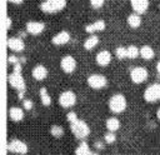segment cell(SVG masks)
<instances>
[{"instance_id": "1", "label": "cell", "mask_w": 160, "mask_h": 155, "mask_svg": "<svg viewBox=\"0 0 160 155\" xmlns=\"http://www.w3.org/2000/svg\"><path fill=\"white\" fill-rule=\"evenodd\" d=\"M108 106H109V110L112 112V114H121L126 110V106H128V100L126 98L118 92V94H114L109 101H108Z\"/></svg>"}, {"instance_id": "2", "label": "cell", "mask_w": 160, "mask_h": 155, "mask_svg": "<svg viewBox=\"0 0 160 155\" xmlns=\"http://www.w3.org/2000/svg\"><path fill=\"white\" fill-rule=\"evenodd\" d=\"M70 130H71L72 135L79 140H85L90 135V126L88 125L86 121H84L81 119H78L76 121L71 122Z\"/></svg>"}, {"instance_id": "3", "label": "cell", "mask_w": 160, "mask_h": 155, "mask_svg": "<svg viewBox=\"0 0 160 155\" xmlns=\"http://www.w3.org/2000/svg\"><path fill=\"white\" fill-rule=\"evenodd\" d=\"M66 0H44L40 4V10L45 14H56L66 8Z\"/></svg>"}, {"instance_id": "4", "label": "cell", "mask_w": 160, "mask_h": 155, "mask_svg": "<svg viewBox=\"0 0 160 155\" xmlns=\"http://www.w3.org/2000/svg\"><path fill=\"white\" fill-rule=\"evenodd\" d=\"M142 98L146 102H150V104L159 101L160 100V82H154V84L149 85L144 90Z\"/></svg>"}, {"instance_id": "5", "label": "cell", "mask_w": 160, "mask_h": 155, "mask_svg": "<svg viewBox=\"0 0 160 155\" xmlns=\"http://www.w3.org/2000/svg\"><path fill=\"white\" fill-rule=\"evenodd\" d=\"M130 79L134 84H142L149 78V71L144 66H134L130 69Z\"/></svg>"}, {"instance_id": "6", "label": "cell", "mask_w": 160, "mask_h": 155, "mask_svg": "<svg viewBox=\"0 0 160 155\" xmlns=\"http://www.w3.org/2000/svg\"><path fill=\"white\" fill-rule=\"evenodd\" d=\"M58 102H59V105L61 108L70 109L76 104V94L72 90H65L59 95Z\"/></svg>"}, {"instance_id": "7", "label": "cell", "mask_w": 160, "mask_h": 155, "mask_svg": "<svg viewBox=\"0 0 160 155\" xmlns=\"http://www.w3.org/2000/svg\"><path fill=\"white\" fill-rule=\"evenodd\" d=\"M8 81H9V85H10L12 89H15L18 92L26 90V82H25V79L22 78L21 72L12 71V72L9 75V78H8Z\"/></svg>"}, {"instance_id": "8", "label": "cell", "mask_w": 160, "mask_h": 155, "mask_svg": "<svg viewBox=\"0 0 160 155\" xmlns=\"http://www.w3.org/2000/svg\"><path fill=\"white\" fill-rule=\"evenodd\" d=\"M86 82H88L89 88H91L94 90H100L108 85V79L102 74H91L88 76Z\"/></svg>"}, {"instance_id": "9", "label": "cell", "mask_w": 160, "mask_h": 155, "mask_svg": "<svg viewBox=\"0 0 160 155\" xmlns=\"http://www.w3.org/2000/svg\"><path fill=\"white\" fill-rule=\"evenodd\" d=\"M8 151L16 154V155H25L29 151V146L26 142L19 139H11L8 142Z\"/></svg>"}, {"instance_id": "10", "label": "cell", "mask_w": 160, "mask_h": 155, "mask_svg": "<svg viewBox=\"0 0 160 155\" xmlns=\"http://www.w3.org/2000/svg\"><path fill=\"white\" fill-rule=\"evenodd\" d=\"M76 66H78V62L72 55H65L60 60V68L65 74H72Z\"/></svg>"}, {"instance_id": "11", "label": "cell", "mask_w": 160, "mask_h": 155, "mask_svg": "<svg viewBox=\"0 0 160 155\" xmlns=\"http://www.w3.org/2000/svg\"><path fill=\"white\" fill-rule=\"evenodd\" d=\"M6 46L14 52H22L25 50V42L20 36H10L6 40Z\"/></svg>"}, {"instance_id": "12", "label": "cell", "mask_w": 160, "mask_h": 155, "mask_svg": "<svg viewBox=\"0 0 160 155\" xmlns=\"http://www.w3.org/2000/svg\"><path fill=\"white\" fill-rule=\"evenodd\" d=\"M25 29H26V32L30 34V35H40L42 34V31L45 30V24L42 21H36V20H30L26 22L25 25Z\"/></svg>"}, {"instance_id": "13", "label": "cell", "mask_w": 160, "mask_h": 155, "mask_svg": "<svg viewBox=\"0 0 160 155\" xmlns=\"http://www.w3.org/2000/svg\"><path fill=\"white\" fill-rule=\"evenodd\" d=\"M71 39V35L69 31L66 30H61L59 31L58 34H55L52 38H51V42L55 45V46H62L65 44H68Z\"/></svg>"}, {"instance_id": "14", "label": "cell", "mask_w": 160, "mask_h": 155, "mask_svg": "<svg viewBox=\"0 0 160 155\" xmlns=\"http://www.w3.org/2000/svg\"><path fill=\"white\" fill-rule=\"evenodd\" d=\"M31 75H32V78H34L36 81H42V80H45V79L48 78L49 70H48V68H46L45 65L38 64V65H35V66L32 68Z\"/></svg>"}, {"instance_id": "15", "label": "cell", "mask_w": 160, "mask_h": 155, "mask_svg": "<svg viewBox=\"0 0 160 155\" xmlns=\"http://www.w3.org/2000/svg\"><path fill=\"white\" fill-rule=\"evenodd\" d=\"M130 6L136 14H145L150 6L149 0H130Z\"/></svg>"}, {"instance_id": "16", "label": "cell", "mask_w": 160, "mask_h": 155, "mask_svg": "<svg viewBox=\"0 0 160 155\" xmlns=\"http://www.w3.org/2000/svg\"><path fill=\"white\" fill-rule=\"evenodd\" d=\"M111 52L108 51V50H100L96 55H95V62L99 65V66H108L110 62H111Z\"/></svg>"}, {"instance_id": "17", "label": "cell", "mask_w": 160, "mask_h": 155, "mask_svg": "<svg viewBox=\"0 0 160 155\" xmlns=\"http://www.w3.org/2000/svg\"><path fill=\"white\" fill-rule=\"evenodd\" d=\"M9 118L11 121L14 122H20L24 120L25 118V112H24V108H19V106H11L9 109Z\"/></svg>"}, {"instance_id": "18", "label": "cell", "mask_w": 160, "mask_h": 155, "mask_svg": "<svg viewBox=\"0 0 160 155\" xmlns=\"http://www.w3.org/2000/svg\"><path fill=\"white\" fill-rule=\"evenodd\" d=\"M106 28V24L102 19H99V20H95L92 24H88L85 26V31L88 34H95V32H100V31H104Z\"/></svg>"}, {"instance_id": "19", "label": "cell", "mask_w": 160, "mask_h": 155, "mask_svg": "<svg viewBox=\"0 0 160 155\" xmlns=\"http://www.w3.org/2000/svg\"><path fill=\"white\" fill-rule=\"evenodd\" d=\"M126 24H128L129 28H131V29H138V28L141 25V15H140V14H136V12H132V14L128 15V18H126Z\"/></svg>"}, {"instance_id": "20", "label": "cell", "mask_w": 160, "mask_h": 155, "mask_svg": "<svg viewBox=\"0 0 160 155\" xmlns=\"http://www.w3.org/2000/svg\"><path fill=\"white\" fill-rule=\"evenodd\" d=\"M99 41H100V40H99V36H98V35L90 34L89 38H86L85 41H84V49L88 50V51H90V50H92V49H95V48L98 46Z\"/></svg>"}, {"instance_id": "21", "label": "cell", "mask_w": 160, "mask_h": 155, "mask_svg": "<svg viewBox=\"0 0 160 155\" xmlns=\"http://www.w3.org/2000/svg\"><path fill=\"white\" fill-rule=\"evenodd\" d=\"M105 126H106V129H108V131H118L119 129H120V126H121V122H120V120L118 119V118H115V116H111V118H108L106 120H105Z\"/></svg>"}, {"instance_id": "22", "label": "cell", "mask_w": 160, "mask_h": 155, "mask_svg": "<svg viewBox=\"0 0 160 155\" xmlns=\"http://www.w3.org/2000/svg\"><path fill=\"white\" fill-rule=\"evenodd\" d=\"M140 56L144 60H151L155 56V51L150 45H142L140 48Z\"/></svg>"}, {"instance_id": "23", "label": "cell", "mask_w": 160, "mask_h": 155, "mask_svg": "<svg viewBox=\"0 0 160 155\" xmlns=\"http://www.w3.org/2000/svg\"><path fill=\"white\" fill-rule=\"evenodd\" d=\"M39 96H40V101L44 106H50L51 105V96L49 95V91L45 86L40 88L39 90Z\"/></svg>"}, {"instance_id": "24", "label": "cell", "mask_w": 160, "mask_h": 155, "mask_svg": "<svg viewBox=\"0 0 160 155\" xmlns=\"http://www.w3.org/2000/svg\"><path fill=\"white\" fill-rule=\"evenodd\" d=\"M90 146L86 141H80V144L75 149V155H89L90 154Z\"/></svg>"}, {"instance_id": "25", "label": "cell", "mask_w": 160, "mask_h": 155, "mask_svg": "<svg viewBox=\"0 0 160 155\" xmlns=\"http://www.w3.org/2000/svg\"><path fill=\"white\" fill-rule=\"evenodd\" d=\"M50 134L54 136V138H61L64 135V128L61 125H58V124H54L50 126Z\"/></svg>"}, {"instance_id": "26", "label": "cell", "mask_w": 160, "mask_h": 155, "mask_svg": "<svg viewBox=\"0 0 160 155\" xmlns=\"http://www.w3.org/2000/svg\"><path fill=\"white\" fill-rule=\"evenodd\" d=\"M126 49H128V58L129 59H136L140 55V49L135 45H129Z\"/></svg>"}, {"instance_id": "27", "label": "cell", "mask_w": 160, "mask_h": 155, "mask_svg": "<svg viewBox=\"0 0 160 155\" xmlns=\"http://www.w3.org/2000/svg\"><path fill=\"white\" fill-rule=\"evenodd\" d=\"M115 56L119 59V60H124L128 58V49L125 46H118L115 49Z\"/></svg>"}, {"instance_id": "28", "label": "cell", "mask_w": 160, "mask_h": 155, "mask_svg": "<svg viewBox=\"0 0 160 155\" xmlns=\"http://www.w3.org/2000/svg\"><path fill=\"white\" fill-rule=\"evenodd\" d=\"M116 141V135L114 131H108L105 135H104V142L106 144H114Z\"/></svg>"}, {"instance_id": "29", "label": "cell", "mask_w": 160, "mask_h": 155, "mask_svg": "<svg viewBox=\"0 0 160 155\" xmlns=\"http://www.w3.org/2000/svg\"><path fill=\"white\" fill-rule=\"evenodd\" d=\"M89 4L92 9H100L104 6L105 0H89Z\"/></svg>"}, {"instance_id": "30", "label": "cell", "mask_w": 160, "mask_h": 155, "mask_svg": "<svg viewBox=\"0 0 160 155\" xmlns=\"http://www.w3.org/2000/svg\"><path fill=\"white\" fill-rule=\"evenodd\" d=\"M22 108H24V110L30 111V110L34 108L32 100H31V99H24V100H22Z\"/></svg>"}, {"instance_id": "31", "label": "cell", "mask_w": 160, "mask_h": 155, "mask_svg": "<svg viewBox=\"0 0 160 155\" xmlns=\"http://www.w3.org/2000/svg\"><path fill=\"white\" fill-rule=\"evenodd\" d=\"M79 118H78V115H76V112L75 111H69L68 114H66V120L71 124V122H74V121H76Z\"/></svg>"}, {"instance_id": "32", "label": "cell", "mask_w": 160, "mask_h": 155, "mask_svg": "<svg viewBox=\"0 0 160 155\" xmlns=\"http://www.w3.org/2000/svg\"><path fill=\"white\" fill-rule=\"evenodd\" d=\"M19 61H20L19 58L15 56V55H9V56H8V62H9L10 65H15V64L19 62Z\"/></svg>"}, {"instance_id": "33", "label": "cell", "mask_w": 160, "mask_h": 155, "mask_svg": "<svg viewBox=\"0 0 160 155\" xmlns=\"http://www.w3.org/2000/svg\"><path fill=\"white\" fill-rule=\"evenodd\" d=\"M22 62L21 61H19V62H16L15 65H12V71H16V72H21V69H22V65H21Z\"/></svg>"}, {"instance_id": "34", "label": "cell", "mask_w": 160, "mask_h": 155, "mask_svg": "<svg viewBox=\"0 0 160 155\" xmlns=\"http://www.w3.org/2000/svg\"><path fill=\"white\" fill-rule=\"evenodd\" d=\"M94 146H95V149H98V150H102L105 145H104L102 141H95V142H94Z\"/></svg>"}, {"instance_id": "35", "label": "cell", "mask_w": 160, "mask_h": 155, "mask_svg": "<svg viewBox=\"0 0 160 155\" xmlns=\"http://www.w3.org/2000/svg\"><path fill=\"white\" fill-rule=\"evenodd\" d=\"M11 26H12V20H11V18H6V29L10 30Z\"/></svg>"}, {"instance_id": "36", "label": "cell", "mask_w": 160, "mask_h": 155, "mask_svg": "<svg viewBox=\"0 0 160 155\" xmlns=\"http://www.w3.org/2000/svg\"><path fill=\"white\" fill-rule=\"evenodd\" d=\"M10 4H14V5H21L24 2V0H8Z\"/></svg>"}, {"instance_id": "37", "label": "cell", "mask_w": 160, "mask_h": 155, "mask_svg": "<svg viewBox=\"0 0 160 155\" xmlns=\"http://www.w3.org/2000/svg\"><path fill=\"white\" fill-rule=\"evenodd\" d=\"M156 71H158V75L160 76V60L156 62Z\"/></svg>"}, {"instance_id": "38", "label": "cell", "mask_w": 160, "mask_h": 155, "mask_svg": "<svg viewBox=\"0 0 160 155\" xmlns=\"http://www.w3.org/2000/svg\"><path fill=\"white\" fill-rule=\"evenodd\" d=\"M156 118H158V120L160 121V106H159V109L156 110Z\"/></svg>"}, {"instance_id": "39", "label": "cell", "mask_w": 160, "mask_h": 155, "mask_svg": "<svg viewBox=\"0 0 160 155\" xmlns=\"http://www.w3.org/2000/svg\"><path fill=\"white\" fill-rule=\"evenodd\" d=\"M89 155H99V154H98L96 151H90V154H89Z\"/></svg>"}, {"instance_id": "40", "label": "cell", "mask_w": 160, "mask_h": 155, "mask_svg": "<svg viewBox=\"0 0 160 155\" xmlns=\"http://www.w3.org/2000/svg\"><path fill=\"white\" fill-rule=\"evenodd\" d=\"M159 10H160V4H159Z\"/></svg>"}]
</instances>
